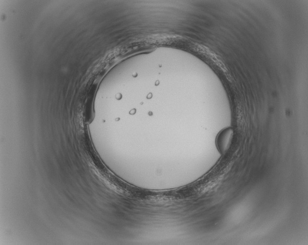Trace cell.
I'll return each instance as SVG.
<instances>
[{
    "instance_id": "cell-1",
    "label": "cell",
    "mask_w": 308,
    "mask_h": 245,
    "mask_svg": "<svg viewBox=\"0 0 308 245\" xmlns=\"http://www.w3.org/2000/svg\"><path fill=\"white\" fill-rule=\"evenodd\" d=\"M233 138V130L231 127L224 129L218 134L216 145L222 154H225L230 149Z\"/></svg>"
}]
</instances>
